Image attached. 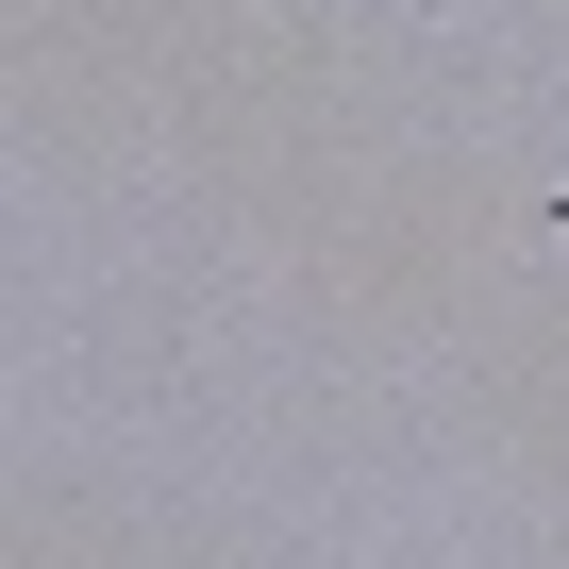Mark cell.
Listing matches in <instances>:
<instances>
[{
	"label": "cell",
	"mask_w": 569,
	"mask_h": 569,
	"mask_svg": "<svg viewBox=\"0 0 569 569\" xmlns=\"http://www.w3.org/2000/svg\"><path fill=\"white\" fill-rule=\"evenodd\" d=\"M552 234H569V184H552Z\"/></svg>",
	"instance_id": "obj_1"
}]
</instances>
